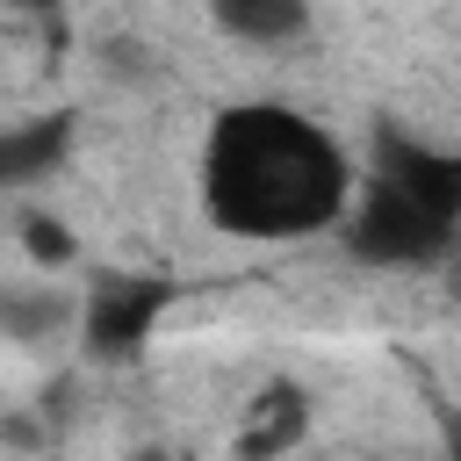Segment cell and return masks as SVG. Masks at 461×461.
<instances>
[{
	"mask_svg": "<svg viewBox=\"0 0 461 461\" xmlns=\"http://www.w3.org/2000/svg\"><path fill=\"white\" fill-rule=\"evenodd\" d=\"M346 252L367 267H432L454 252V216H439L418 194L367 173L353 194V216H346Z\"/></svg>",
	"mask_w": 461,
	"mask_h": 461,
	"instance_id": "7a4b0ae2",
	"label": "cell"
},
{
	"mask_svg": "<svg viewBox=\"0 0 461 461\" xmlns=\"http://www.w3.org/2000/svg\"><path fill=\"white\" fill-rule=\"evenodd\" d=\"M454 238H461V216H454Z\"/></svg>",
	"mask_w": 461,
	"mask_h": 461,
	"instance_id": "4fadbf2b",
	"label": "cell"
},
{
	"mask_svg": "<svg viewBox=\"0 0 461 461\" xmlns=\"http://www.w3.org/2000/svg\"><path fill=\"white\" fill-rule=\"evenodd\" d=\"M72 115H36V122H7L0 130V187H36L72 158Z\"/></svg>",
	"mask_w": 461,
	"mask_h": 461,
	"instance_id": "8992f818",
	"label": "cell"
},
{
	"mask_svg": "<svg viewBox=\"0 0 461 461\" xmlns=\"http://www.w3.org/2000/svg\"><path fill=\"white\" fill-rule=\"evenodd\" d=\"M173 281L166 274H101L94 288H86V303H79V346H86V360H137L144 346H151V331H158V317L173 310Z\"/></svg>",
	"mask_w": 461,
	"mask_h": 461,
	"instance_id": "3957f363",
	"label": "cell"
},
{
	"mask_svg": "<svg viewBox=\"0 0 461 461\" xmlns=\"http://www.w3.org/2000/svg\"><path fill=\"white\" fill-rule=\"evenodd\" d=\"M216 29L238 43H303L310 36V7L303 0H216Z\"/></svg>",
	"mask_w": 461,
	"mask_h": 461,
	"instance_id": "52a82bcc",
	"label": "cell"
},
{
	"mask_svg": "<svg viewBox=\"0 0 461 461\" xmlns=\"http://www.w3.org/2000/svg\"><path fill=\"white\" fill-rule=\"evenodd\" d=\"M303 432H310V389L288 382V375H274V382L245 403V425H238L230 454H238V461H281Z\"/></svg>",
	"mask_w": 461,
	"mask_h": 461,
	"instance_id": "5b68a950",
	"label": "cell"
},
{
	"mask_svg": "<svg viewBox=\"0 0 461 461\" xmlns=\"http://www.w3.org/2000/svg\"><path fill=\"white\" fill-rule=\"evenodd\" d=\"M367 173L389 180V187H403V194H418L439 216H461V158L439 151V144H425V137H411V130H396V122H375Z\"/></svg>",
	"mask_w": 461,
	"mask_h": 461,
	"instance_id": "277c9868",
	"label": "cell"
},
{
	"mask_svg": "<svg viewBox=\"0 0 461 461\" xmlns=\"http://www.w3.org/2000/svg\"><path fill=\"white\" fill-rule=\"evenodd\" d=\"M353 166L324 122L281 101H245L209 122L202 202L230 238H310L346 223Z\"/></svg>",
	"mask_w": 461,
	"mask_h": 461,
	"instance_id": "6da1fadb",
	"label": "cell"
},
{
	"mask_svg": "<svg viewBox=\"0 0 461 461\" xmlns=\"http://www.w3.org/2000/svg\"><path fill=\"white\" fill-rule=\"evenodd\" d=\"M130 461H187V454H173V447H137Z\"/></svg>",
	"mask_w": 461,
	"mask_h": 461,
	"instance_id": "8fae6325",
	"label": "cell"
},
{
	"mask_svg": "<svg viewBox=\"0 0 461 461\" xmlns=\"http://www.w3.org/2000/svg\"><path fill=\"white\" fill-rule=\"evenodd\" d=\"M72 324V303L65 288H22V281H0V339L14 346H43Z\"/></svg>",
	"mask_w": 461,
	"mask_h": 461,
	"instance_id": "ba28073f",
	"label": "cell"
},
{
	"mask_svg": "<svg viewBox=\"0 0 461 461\" xmlns=\"http://www.w3.org/2000/svg\"><path fill=\"white\" fill-rule=\"evenodd\" d=\"M0 447L7 454H43L50 447V418L43 411H0Z\"/></svg>",
	"mask_w": 461,
	"mask_h": 461,
	"instance_id": "30bf717a",
	"label": "cell"
},
{
	"mask_svg": "<svg viewBox=\"0 0 461 461\" xmlns=\"http://www.w3.org/2000/svg\"><path fill=\"white\" fill-rule=\"evenodd\" d=\"M22 252H29L43 274H58V267H72V259H79V238H72V223H65V216L29 209V216H22Z\"/></svg>",
	"mask_w": 461,
	"mask_h": 461,
	"instance_id": "9c48e42d",
	"label": "cell"
},
{
	"mask_svg": "<svg viewBox=\"0 0 461 461\" xmlns=\"http://www.w3.org/2000/svg\"><path fill=\"white\" fill-rule=\"evenodd\" d=\"M447 461H461V418L447 425Z\"/></svg>",
	"mask_w": 461,
	"mask_h": 461,
	"instance_id": "7c38bea8",
	"label": "cell"
}]
</instances>
